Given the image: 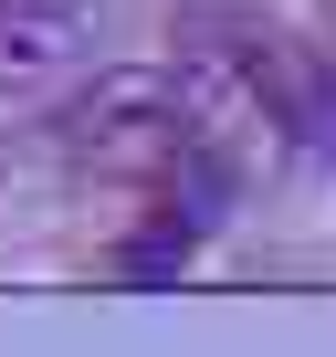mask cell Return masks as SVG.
I'll list each match as a JSON object with an SVG mask.
<instances>
[{
    "mask_svg": "<svg viewBox=\"0 0 336 357\" xmlns=\"http://www.w3.org/2000/svg\"><path fill=\"white\" fill-rule=\"evenodd\" d=\"M105 32V0H0V95H43Z\"/></svg>",
    "mask_w": 336,
    "mask_h": 357,
    "instance_id": "obj_2",
    "label": "cell"
},
{
    "mask_svg": "<svg viewBox=\"0 0 336 357\" xmlns=\"http://www.w3.org/2000/svg\"><path fill=\"white\" fill-rule=\"evenodd\" d=\"M190 147H200V126H190L179 63H105L95 84H74L53 105V158L84 168V178H116V190L179 168Z\"/></svg>",
    "mask_w": 336,
    "mask_h": 357,
    "instance_id": "obj_1",
    "label": "cell"
}]
</instances>
